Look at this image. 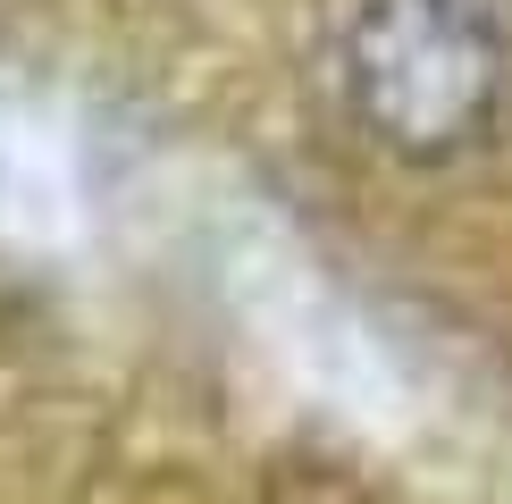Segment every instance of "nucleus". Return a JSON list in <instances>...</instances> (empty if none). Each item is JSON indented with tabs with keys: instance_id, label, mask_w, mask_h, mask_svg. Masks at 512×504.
<instances>
[{
	"instance_id": "1",
	"label": "nucleus",
	"mask_w": 512,
	"mask_h": 504,
	"mask_svg": "<svg viewBox=\"0 0 512 504\" xmlns=\"http://www.w3.org/2000/svg\"><path fill=\"white\" fill-rule=\"evenodd\" d=\"M336 93L378 152L437 168L496 135L512 34L496 0H361L336 34Z\"/></svg>"
}]
</instances>
